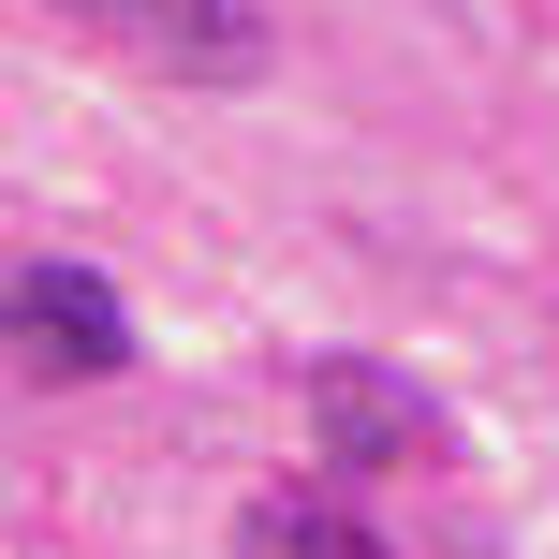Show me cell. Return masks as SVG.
<instances>
[{"label":"cell","instance_id":"6da1fadb","mask_svg":"<svg viewBox=\"0 0 559 559\" xmlns=\"http://www.w3.org/2000/svg\"><path fill=\"white\" fill-rule=\"evenodd\" d=\"M45 15H74L88 45L147 59V74H177V88H251L265 74V15L251 0H45Z\"/></svg>","mask_w":559,"mask_h":559},{"label":"cell","instance_id":"7a4b0ae2","mask_svg":"<svg viewBox=\"0 0 559 559\" xmlns=\"http://www.w3.org/2000/svg\"><path fill=\"white\" fill-rule=\"evenodd\" d=\"M0 309H15V368L29 383H118V368H133V309L88 265H59V251H29Z\"/></svg>","mask_w":559,"mask_h":559},{"label":"cell","instance_id":"3957f363","mask_svg":"<svg viewBox=\"0 0 559 559\" xmlns=\"http://www.w3.org/2000/svg\"><path fill=\"white\" fill-rule=\"evenodd\" d=\"M309 442H324V472H397V456H427V442H442V413H427L397 368L324 354V368H309Z\"/></svg>","mask_w":559,"mask_h":559},{"label":"cell","instance_id":"277c9868","mask_svg":"<svg viewBox=\"0 0 559 559\" xmlns=\"http://www.w3.org/2000/svg\"><path fill=\"white\" fill-rule=\"evenodd\" d=\"M236 559H397V545L354 531L338 501H251V515H236Z\"/></svg>","mask_w":559,"mask_h":559}]
</instances>
